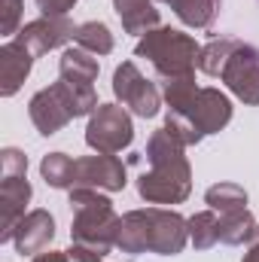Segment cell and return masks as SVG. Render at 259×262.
I'll list each match as a JSON object with an SVG mask.
<instances>
[{
  "label": "cell",
  "mask_w": 259,
  "mask_h": 262,
  "mask_svg": "<svg viewBox=\"0 0 259 262\" xmlns=\"http://www.w3.org/2000/svg\"><path fill=\"white\" fill-rule=\"evenodd\" d=\"M183 143L168 128L153 131L146 140L149 171L137 177V195L146 204H183L192 192V168L183 156Z\"/></svg>",
  "instance_id": "cell-2"
},
{
  "label": "cell",
  "mask_w": 259,
  "mask_h": 262,
  "mask_svg": "<svg viewBox=\"0 0 259 262\" xmlns=\"http://www.w3.org/2000/svg\"><path fill=\"white\" fill-rule=\"evenodd\" d=\"M220 241V213L217 210H198L189 216V244L195 250H210Z\"/></svg>",
  "instance_id": "cell-22"
},
{
  "label": "cell",
  "mask_w": 259,
  "mask_h": 262,
  "mask_svg": "<svg viewBox=\"0 0 259 262\" xmlns=\"http://www.w3.org/2000/svg\"><path fill=\"white\" fill-rule=\"evenodd\" d=\"M189 244V220L168 207H140L122 213L116 247L128 256L159 253L177 256Z\"/></svg>",
  "instance_id": "cell-3"
},
{
  "label": "cell",
  "mask_w": 259,
  "mask_h": 262,
  "mask_svg": "<svg viewBox=\"0 0 259 262\" xmlns=\"http://www.w3.org/2000/svg\"><path fill=\"white\" fill-rule=\"evenodd\" d=\"M31 262H70L67 250H43L37 256H31Z\"/></svg>",
  "instance_id": "cell-26"
},
{
  "label": "cell",
  "mask_w": 259,
  "mask_h": 262,
  "mask_svg": "<svg viewBox=\"0 0 259 262\" xmlns=\"http://www.w3.org/2000/svg\"><path fill=\"white\" fill-rule=\"evenodd\" d=\"M34 195L28 174L21 177H0V244L12 241L15 226L25 220V207Z\"/></svg>",
  "instance_id": "cell-12"
},
{
  "label": "cell",
  "mask_w": 259,
  "mask_h": 262,
  "mask_svg": "<svg viewBox=\"0 0 259 262\" xmlns=\"http://www.w3.org/2000/svg\"><path fill=\"white\" fill-rule=\"evenodd\" d=\"M73 162L76 159H70L67 152H49V156H43V162H40V177L52 186V189H73Z\"/></svg>",
  "instance_id": "cell-20"
},
{
  "label": "cell",
  "mask_w": 259,
  "mask_h": 262,
  "mask_svg": "<svg viewBox=\"0 0 259 262\" xmlns=\"http://www.w3.org/2000/svg\"><path fill=\"white\" fill-rule=\"evenodd\" d=\"M113 95H116V101L125 110H131L140 119H153L162 110L159 89L137 70L134 61H122V64L113 70Z\"/></svg>",
  "instance_id": "cell-9"
},
{
  "label": "cell",
  "mask_w": 259,
  "mask_h": 262,
  "mask_svg": "<svg viewBox=\"0 0 259 262\" xmlns=\"http://www.w3.org/2000/svg\"><path fill=\"white\" fill-rule=\"evenodd\" d=\"M21 9H25V0H3V18H0V31L6 34V37H15L21 28H18V21H21Z\"/></svg>",
  "instance_id": "cell-24"
},
{
  "label": "cell",
  "mask_w": 259,
  "mask_h": 262,
  "mask_svg": "<svg viewBox=\"0 0 259 262\" xmlns=\"http://www.w3.org/2000/svg\"><path fill=\"white\" fill-rule=\"evenodd\" d=\"M52 238H55V220H52L49 210L37 207V210L25 213V220L15 226L12 244H15L18 256H37V253L49 250Z\"/></svg>",
  "instance_id": "cell-13"
},
{
  "label": "cell",
  "mask_w": 259,
  "mask_h": 262,
  "mask_svg": "<svg viewBox=\"0 0 259 262\" xmlns=\"http://www.w3.org/2000/svg\"><path fill=\"white\" fill-rule=\"evenodd\" d=\"M34 61L37 58L15 40H6L0 46V95L3 98H12L25 85V79L31 76Z\"/></svg>",
  "instance_id": "cell-14"
},
{
  "label": "cell",
  "mask_w": 259,
  "mask_h": 262,
  "mask_svg": "<svg viewBox=\"0 0 259 262\" xmlns=\"http://www.w3.org/2000/svg\"><path fill=\"white\" fill-rule=\"evenodd\" d=\"M98 58L79 46L64 49L61 58H58V79L67 85H76V89H95V79H98Z\"/></svg>",
  "instance_id": "cell-15"
},
{
  "label": "cell",
  "mask_w": 259,
  "mask_h": 262,
  "mask_svg": "<svg viewBox=\"0 0 259 262\" xmlns=\"http://www.w3.org/2000/svg\"><path fill=\"white\" fill-rule=\"evenodd\" d=\"M165 128L183 146H198L207 134H220L232 122V101L220 89L198 85L195 76L165 82Z\"/></svg>",
  "instance_id": "cell-1"
},
{
  "label": "cell",
  "mask_w": 259,
  "mask_h": 262,
  "mask_svg": "<svg viewBox=\"0 0 259 262\" xmlns=\"http://www.w3.org/2000/svg\"><path fill=\"white\" fill-rule=\"evenodd\" d=\"M159 3H168L186 28H210L223 6V0H159Z\"/></svg>",
  "instance_id": "cell-17"
},
{
  "label": "cell",
  "mask_w": 259,
  "mask_h": 262,
  "mask_svg": "<svg viewBox=\"0 0 259 262\" xmlns=\"http://www.w3.org/2000/svg\"><path fill=\"white\" fill-rule=\"evenodd\" d=\"M204 204H210V210H217V213L244 210L247 207V189L238 183H213L204 192Z\"/></svg>",
  "instance_id": "cell-21"
},
{
  "label": "cell",
  "mask_w": 259,
  "mask_h": 262,
  "mask_svg": "<svg viewBox=\"0 0 259 262\" xmlns=\"http://www.w3.org/2000/svg\"><path fill=\"white\" fill-rule=\"evenodd\" d=\"M256 226L259 223L253 220V213L247 207L244 210H232V213H220V244H229V247L250 244Z\"/></svg>",
  "instance_id": "cell-18"
},
{
  "label": "cell",
  "mask_w": 259,
  "mask_h": 262,
  "mask_svg": "<svg viewBox=\"0 0 259 262\" xmlns=\"http://www.w3.org/2000/svg\"><path fill=\"white\" fill-rule=\"evenodd\" d=\"M131 140H134V122L128 110L119 104H98V110L89 116V125H85V143L95 152L116 156L128 149Z\"/></svg>",
  "instance_id": "cell-7"
},
{
  "label": "cell",
  "mask_w": 259,
  "mask_h": 262,
  "mask_svg": "<svg viewBox=\"0 0 259 262\" xmlns=\"http://www.w3.org/2000/svg\"><path fill=\"white\" fill-rule=\"evenodd\" d=\"M37 6L43 15H67L76 6V0H37Z\"/></svg>",
  "instance_id": "cell-25"
},
{
  "label": "cell",
  "mask_w": 259,
  "mask_h": 262,
  "mask_svg": "<svg viewBox=\"0 0 259 262\" xmlns=\"http://www.w3.org/2000/svg\"><path fill=\"white\" fill-rule=\"evenodd\" d=\"M73 43H76L79 49L92 52V55H110L113 46H116V40H113V34H110V28H107L104 21H82V25L76 28Z\"/></svg>",
  "instance_id": "cell-19"
},
{
  "label": "cell",
  "mask_w": 259,
  "mask_h": 262,
  "mask_svg": "<svg viewBox=\"0 0 259 262\" xmlns=\"http://www.w3.org/2000/svg\"><path fill=\"white\" fill-rule=\"evenodd\" d=\"M28 116H31L34 128L40 131L43 137H52V134H58L64 128L70 119H79V107H76L70 89L58 79V82H52L49 89H40L31 98Z\"/></svg>",
  "instance_id": "cell-8"
},
{
  "label": "cell",
  "mask_w": 259,
  "mask_h": 262,
  "mask_svg": "<svg viewBox=\"0 0 259 262\" xmlns=\"http://www.w3.org/2000/svg\"><path fill=\"white\" fill-rule=\"evenodd\" d=\"M198 70L207 76H220V82H226V89L250 104L259 107V49L235 40V37H217L207 46H201L198 55Z\"/></svg>",
  "instance_id": "cell-4"
},
{
  "label": "cell",
  "mask_w": 259,
  "mask_h": 262,
  "mask_svg": "<svg viewBox=\"0 0 259 262\" xmlns=\"http://www.w3.org/2000/svg\"><path fill=\"white\" fill-rule=\"evenodd\" d=\"M241 262H259V226L253 232V238H250V244H247V253H244Z\"/></svg>",
  "instance_id": "cell-27"
},
{
  "label": "cell",
  "mask_w": 259,
  "mask_h": 262,
  "mask_svg": "<svg viewBox=\"0 0 259 262\" xmlns=\"http://www.w3.org/2000/svg\"><path fill=\"white\" fill-rule=\"evenodd\" d=\"M134 55L146 58L165 82H171V79L195 76L201 46L195 43V37L177 31V28H156L140 37V43L134 46Z\"/></svg>",
  "instance_id": "cell-6"
},
{
  "label": "cell",
  "mask_w": 259,
  "mask_h": 262,
  "mask_svg": "<svg viewBox=\"0 0 259 262\" xmlns=\"http://www.w3.org/2000/svg\"><path fill=\"white\" fill-rule=\"evenodd\" d=\"M128 183V171L116 156L98 152L73 162V189H98V192H122Z\"/></svg>",
  "instance_id": "cell-11"
},
{
  "label": "cell",
  "mask_w": 259,
  "mask_h": 262,
  "mask_svg": "<svg viewBox=\"0 0 259 262\" xmlns=\"http://www.w3.org/2000/svg\"><path fill=\"white\" fill-rule=\"evenodd\" d=\"M76 28L79 25H73L67 15H40V18L28 21L12 40L21 43L34 58H43V55H49V52L67 46L76 37Z\"/></svg>",
  "instance_id": "cell-10"
},
{
  "label": "cell",
  "mask_w": 259,
  "mask_h": 262,
  "mask_svg": "<svg viewBox=\"0 0 259 262\" xmlns=\"http://www.w3.org/2000/svg\"><path fill=\"white\" fill-rule=\"evenodd\" d=\"M113 9L125 28V34H149L156 28H162V15L156 9V0H113Z\"/></svg>",
  "instance_id": "cell-16"
},
{
  "label": "cell",
  "mask_w": 259,
  "mask_h": 262,
  "mask_svg": "<svg viewBox=\"0 0 259 262\" xmlns=\"http://www.w3.org/2000/svg\"><path fill=\"white\" fill-rule=\"evenodd\" d=\"M28 174V156L15 146L0 149V177H21Z\"/></svg>",
  "instance_id": "cell-23"
},
{
  "label": "cell",
  "mask_w": 259,
  "mask_h": 262,
  "mask_svg": "<svg viewBox=\"0 0 259 262\" xmlns=\"http://www.w3.org/2000/svg\"><path fill=\"white\" fill-rule=\"evenodd\" d=\"M70 244L104 259L116 247L122 226V216L116 213L113 201L98 189H70Z\"/></svg>",
  "instance_id": "cell-5"
}]
</instances>
